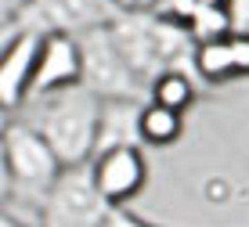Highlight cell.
Returning a JSON list of instances; mask_svg holds the SVG:
<instances>
[{
  "label": "cell",
  "mask_w": 249,
  "mask_h": 227,
  "mask_svg": "<svg viewBox=\"0 0 249 227\" xmlns=\"http://www.w3.org/2000/svg\"><path fill=\"white\" fill-rule=\"evenodd\" d=\"M0 152H4L7 180H11V198H18L29 209H36V224H40V206H44L47 191L54 188V180L62 177L65 166L58 162L51 144L22 116H15L11 126L4 130Z\"/></svg>",
  "instance_id": "cell-2"
},
{
  "label": "cell",
  "mask_w": 249,
  "mask_h": 227,
  "mask_svg": "<svg viewBox=\"0 0 249 227\" xmlns=\"http://www.w3.org/2000/svg\"><path fill=\"white\" fill-rule=\"evenodd\" d=\"M90 173L98 184L101 198L108 206H130L148 184V162H144L141 144H123L98 152L90 159Z\"/></svg>",
  "instance_id": "cell-6"
},
{
  "label": "cell",
  "mask_w": 249,
  "mask_h": 227,
  "mask_svg": "<svg viewBox=\"0 0 249 227\" xmlns=\"http://www.w3.org/2000/svg\"><path fill=\"white\" fill-rule=\"evenodd\" d=\"M83 80V54H80V40L65 36V33H51L40 43V58H36V72H33L29 87V101L62 94L69 87H80ZM25 101V105H29Z\"/></svg>",
  "instance_id": "cell-7"
},
{
  "label": "cell",
  "mask_w": 249,
  "mask_h": 227,
  "mask_svg": "<svg viewBox=\"0 0 249 227\" xmlns=\"http://www.w3.org/2000/svg\"><path fill=\"white\" fill-rule=\"evenodd\" d=\"M0 227H36V220H25V216L4 209V213H0Z\"/></svg>",
  "instance_id": "cell-19"
},
{
  "label": "cell",
  "mask_w": 249,
  "mask_h": 227,
  "mask_svg": "<svg viewBox=\"0 0 249 227\" xmlns=\"http://www.w3.org/2000/svg\"><path fill=\"white\" fill-rule=\"evenodd\" d=\"M76 40H80V54H83V80H80L83 90H90L101 105H112V101L144 105L148 101V83L126 65V58L119 54L108 25L90 29Z\"/></svg>",
  "instance_id": "cell-3"
},
{
  "label": "cell",
  "mask_w": 249,
  "mask_h": 227,
  "mask_svg": "<svg viewBox=\"0 0 249 227\" xmlns=\"http://www.w3.org/2000/svg\"><path fill=\"white\" fill-rule=\"evenodd\" d=\"M123 11L119 0H33L18 18V33H65V36H83L90 29L112 25Z\"/></svg>",
  "instance_id": "cell-5"
},
{
  "label": "cell",
  "mask_w": 249,
  "mask_h": 227,
  "mask_svg": "<svg viewBox=\"0 0 249 227\" xmlns=\"http://www.w3.org/2000/svg\"><path fill=\"white\" fill-rule=\"evenodd\" d=\"M184 25H188V33H192L195 47H199V43L228 36L231 33V15H228V7H199Z\"/></svg>",
  "instance_id": "cell-13"
},
{
  "label": "cell",
  "mask_w": 249,
  "mask_h": 227,
  "mask_svg": "<svg viewBox=\"0 0 249 227\" xmlns=\"http://www.w3.org/2000/svg\"><path fill=\"white\" fill-rule=\"evenodd\" d=\"M11 119H15V116L4 108V105H0V137H4V130H7V126H11Z\"/></svg>",
  "instance_id": "cell-20"
},
{
  "label": "cell",
  "mask_w": 249,
  "mask_h": 227,
  "mask_svg": "<svg viewBox=\"0 0 249 227\" xmlns=\"http://www.w3.org/2000/svg\"><path fill=\"white\" fill-rule=\"evenodd\" d=\"M192 69L206 87H224L235 80H249V36L228 33L220 40L199 43L192 58Z\"/></svg>",
  "instance_id": "cell-9"
},
{
  "label": "cell",
  "mask_w": 249,
  "mask_h": 227,
  "mask_svg": "<svg viewBox=\"0 0 249 227\" xmlns=\"http://www.w3.org/2000/svg\"><path fill=\"white\" fill-rule=\"evenodd\" d=\"M228 15H231V33L249 36V0H228Z\"/></svg>",
  "instance_id": "cell-16"
},
{
  "label": "cell",
  "mask_w": 249,
  "mask_h": 227,
  "mask_svg": "<svg viewBox=\"0 0 249 227\" xmlns=\"http://www.w3.org/2000/svg\"><path fill=\"white\" fill-rule=\"evenodd\" d=\"M137 116L141 105H101V126H98V152L108 148H123V144H141L137 137ZM94 152V155H98Z\"/></svg>",
  "instance_id": "cell-11"
},
{
  "label": "cell",
  "mask_w": 249,
  "mask_h": 227,
  "mask_svg": "<svg viewBox=\"0 0 249 227\" xmlns=\"http://www.w3.org/2000/svg\"><path fill=\"white\" fill-rule=\"evenodd\" d=\"M25 123L51 144L62 166H87L98 152V126H101V101L83 87H69L62 94L29 101Z\"/></svg>",
  "instance_id": "cell-1"
},
{
  "label": "cell",
  "mask_w": 249,
  "mask_h": 227,
  "mask_svg": "<svg viewBox=\"0 0 249 227\" xmlns=\"http://www.w3.org/2000/svg\"><path fill=\"white\" fill-rule=\"evenodd\" d=\"M137 137H141V148H170L184 137V116L144 101L137 116Z\"/></svg>",
  "instance_id": "cell-10"
},
{
  "label": "cell",
  "mask_w": 249,
  "mask_h": 227,
  "mask_svg": "<svg viewBox=\"0 0 249 227\" xmlns=\"http://www.w3.org/2000/svg\"><path fill=\"white\" fill-rule=\"evenodd\" d=\"M108 209L112 206L101 198L98 184H94L90 162L65 166L40 206V227H101Z\"/></svg>",
  "instance_id": "cell-4"
},
{
  "label": "cell",
  "mask_w": 249,
  "mask_h": 227,
  "mask_svg": "<svg viewBox=\"0 0 249 227\" xmlns=\"http://www.w3.org/2000/svg\"><path fill=\"white\" fill-rule=\"evenodd\" d=\"M29 4H33V0H0V18L18 22V18H22V11H25Z\"/></svg>",
  "instance_id": "cell-17"
},
{
  "label": "cell",
  "mask_w": 249,
  "mask_h": 227,
  "mask_svg": "<svg viewBox=\"0 0 249 227\" xmlns=\"http://www.w3.org/2000/svg\"><path fill=\"white\" fill-rule=\"evenodd\" d=\"M40 43H44L40 33H15V36L0 47V105H4L11 116L29 101Z\"/></svg>",
  "instance_id": "cell-8"
},
{
  "label": "cell",
  "mask_w": 249,
  "mask_h": 227,
  "mask_svg": "<svg viewBox=\"0 0 249 227\" xmlns=\"http://www.w3.org/2000/svg\"><path fill=\"white\" fill-rule=\"evenodd\" d=\"M148 101L152 105H162V108L170 112H184L192 108L195 101H199V87H195L192 72L188 69H166L162 76H156L148 87Z\"/></svg>",
  "instance_id": "cell-12"
},
{
  "label": "cell",
  "mask_w": 249,
  "mask_h": 227,
  "mask_svg": "<svg viewBox=\"0 0 249 227\" xmlns=\"http://www.w3.org/2000/svg\"><path fill=\"white\" fill-rule=\"evenodd\" d=\"M199 7H228V0H166L170 18H177V22H188Z\"/></svg>",
  "instance_id": "cell-14"
},
{
  "label": "cell",
  "mask_w": 249,
  "mask_h": 227,
  "mask_svg": "<svg viewBox=\"0 0 249 227\" xmlns=\"http://www.w3.org/2000/svg\"><path fill=\"white\" fill-rule=\"evenodd\" d=\"M101 227H162V224H148L144 216H137V213H130L126 206H112L108 209V216H105V224Z\"/></svg>",
  "instance_id": "cell-15"
},
{
  "label": "cell",
  "mask_w": 249,
  "mask_h": 227,
  "mask_svg": "<svg viewBox=\"0 0 249 227\" xmlns=\"http://www.w3.org/2000/svg\"><path fill=\"white\" fill-rule=\"evenodd\" d=\"M11 202V180H7V166H4V152H0V213Z\"/></svg>",
  "instance_id": "cell-18"
}]
</instances>
